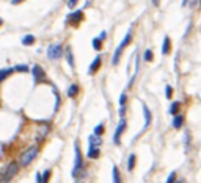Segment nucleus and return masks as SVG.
I'll return each instance as SVG.
<instances>
[{"label":"nucleus","instance_id":"f257e3e1","mask_svg":"<svg viewBox=\"0 0 201 183\" xmlns=\"http://www.w3.org/2000/svg\"><path fill=\"white\" fill-rule=\"evenodd\" d=\"M74 153H76V158H74V168H72V177L77 180L76 183H80L85 179L87 169H85V163H83V157H82L79 142L74 144Z\"/></svg>","mask_w":201,"mask_h":183},{"label":"nucleus","instance_id":"f03ea898","mask_svg":"<svg viewBox=\"0 0 201 183\" xmlns=\"http://www.w3.org/2000/svg\"><path fill=\"white\" fill-rule=\"evenodd\" d=\"M38 146H32V147H29L25 152H22V155H21V158H19V164L21 166H29L33 160L36 158V155H38Z\"/></svg>","mask_w":201,"mask_h":183},{"label":"nucleus","instance_id":"7ed1b4c3","mask_svg":"<svg viewBox=\"0 0 201 183\" xmlns=\"http://www.w3.org/2000/svg\"><path fill=\"white\" fill-rule=\"evenodd\" d=\"M126 125H127V121H126V118H120V122H118V125H116V130H115V133H113V138H112V141H113V144L115 146H120V139H121V135L124 133V130H126Z\"/></svg>","mask_w":201,"mask_h":183},{"label":"nucleus","instance_id":"20e7f679","mask_svg":"<svg viewBox=\"0 0 201 183\" xmlns=\"http://www.w3.org/2000/svg\"><path fill=\"white\" fill-rule=\"evenodd\" d=\"M19 168H21V164L18 161H11L8 166H7V169H5V174H3V182H10L13 177L19 172Z\"/></svg>","mask_w":201,"mask_h":183},{"label":"nucleus","instance_id":"39448f33","mask_svg":"<svg viewBox=\"0 0 201 183\" xmlns=\"http://www.w3.org/2000/svg\"><path fill=\"white\" fill-rule=\"evenodd\" d=\"M65 53V50H63V46L61 44H52V46H49V49H47V57H49V60H60L61 58V55Z\"/></svg>","mask_w":201,"mask_h":183},{"label":"nucleus","instance_id":"423d86ee","mask_svg":"<svg viewBox=\"0 0 201 183\" xmlns=\"http://www.w3.org/2000/svg\"><path fill=\"white\" fill-rule=\"evenodd\" d=\"M83 20V11L79 9V11H74V13H71L68 17H66V24H69L72 27H77Z\"/></svg>","mask_w":201,"mask_h":183},{"label":"nucleus","instance_id":"0eeeda50","mask_svg":"<svg viewBox=\"0 0 201 183\" xmlns=\"http://www.w3.org/2000/svg\"><path fill=\"white\" fill-rule=\"evenodd\" d=\"M32 75H33L35 83H41V81L46 80V72H44V69L41 68L40 64H35L32 68Z\"/></svg>","mask_w":201,"mask_h":183},{"label":"nucleus","instance_id":"6e6552de","mask_svg":"<svg viewBox=\"0 0 201 183\" xmlns=\"http://www.w3.org/2000/svg\"><path fill=\"white\" fill-rule=\"evenodd\" d=\"M100 64H102V57L98 55V57L93 60V63L90 64V68H88V75H94V74H96V72L100 69Z\"/></svg>","mask_w":201,"mask_h":183},{"label":"nucleus","instance_id":"1a4fd4ad","mask_svg":"<svg viewBox=\"0 0 201 183\" xmlns=\"http://www.w3.org/2000/svg\"><path fill=\"white\" fill-rule=\"evenodd\" d=\"M88 160H98L100 157V147H94V146H88V152H87Z\"/></svg>","mask_w":201,"mask_h":183},{"label":"nucleus","instance_id":"9d476101","mask_svg":"<svg viewBox=\"0 0 201 183\" xmlns=\"http://www.w3.org/2000/svg\"><path fill=\"white\" fill-rule=\"evenodd\" d=\"M142 107H143V114H145V125H143V130L142 131H145L151 125V111H149V108H148L146 103H143Z\"/></svg>","mask_w":201,"mask_h":183},{"label":"nucleus","instance_id":"9b49d317","mask_svg":"<svg viewBox=\"0 0 201 183\" xmlns=\"http://www.w3.org/2000/svg\"><path fill=\"white\" fill-rule=\"evenodd\" d=\"M88 146L100 147V146H102V138H100V136H96V135L93 133L91 136H88Z\"/></svg>","mask_w":201,"mask_h":183},{"label":"nucleus","instance_id":"f8f14e48","mask_svg":"<svg viewBox=\"0 0 201 183\" xmlns=\"http://www.w3.org/2000/svg\"><path fill=\"white\" fill-rule=\"evenodd\" d=\"M171 52V41L168 36L164 38V42H162V55H168Z\"/></svg>","mask_w":201,"mask_h":183},{"label":"nucleus","instance_id":"ddd939ff","mask_svg":"<svg viewBox=\"0 0 201 183\" xmlns=\"http://www.w3.org/2000/svg\"><path fill=\"white\" fill-rule=\"evenodd\" d=\"M184 122H186V118H184L182 114L173 116V127H175V129H181V127L184 125Z\"/></svg>","mask_w":201,"mask_h":183},{"label":"nucleus","instance_id":"4468645a","mask_svg":"<svg viewBox=\"0 0 201 183\" xmlns=\"http://www.w3.org/2000/svg\"><path fill=\"white\" fill-rule=\"evenodd\" d=\"M131 41H132V30H129L126 33V36H124V39L121 41V44L118 46V49H121V50H124V47H127L131 44Z\"/></svg>","mask_w":201,"mask_h":183},{"label":"nucleus","instance_id":"2eb2a0df","mask_svg":"<svg viewBox=\"0 0 201 183\" xmlns=\"http://www.w3.org/2000/svg\"><path fill=\"white\" fill-rule=\"evenodd\" d=\"M112 180H113V183H123L118 166H113V169H112Z\"/></svg>","mask_w":201,"mask_h":183},{"label":"nucleus","instance_id":"dca6fc26","mask_svg":"<svg viewBox=\"0 0 201 183\" xmlns=\"http://www.w3.org/2000/svg\"><path fill=\"white\" fill-rule=\"evenodd\" d=\"M179 110H181V102H173L171 105H170V108H168V113L171 114V116H176V114H179Z\"/></svg>","mask_w":201,"mask_h":183},{"label":"nucleus","instance_id":"f3484780","mask_svg":"<svg viewBox=\"0 0 201 183\" xmlns=\"http://www.w3.org/2000/svg\"><path fill=\"white\" fill-rule=\"evenodd\" d=\"M135 163H137V157H135V153H131L129 155V158H127V171H134V168H135Z\"/></svg>","mask_w":201,"mask_h":183},{"label":"nucleus","instance_id":"a211bd4d","mask_svg":"<svg viewBox=\"0 0 201 183\" xmlns=\"http://www.w3.org/2000/svg\"><path fill=\"white\" fill-rule=\"evenodd\" d=\"M66 94H68L69 99H74L77 94H79V86H77L76 83H74V85H71V86L68 88V92H66Z\"/></svg>","mask_w":201,"mask_h":183},{"label":"nucleus","instance_id":"6ab92c4d","mask_svg":"<svg viewBox=\"0 0 201 183\" xmlns=\"http://www.w3.org/2000/svg\"><path fill=\"white\" fill-rule=\"evenodd\" d=\"M65 55H66V60H68L69 66H71V68H74V57H72L71 47H66V49H65Z\"/></svg>","mask_w":201,"mask_h":183},{"label":"nucleus","instance_id":"aec40b11","mask_svg":"<svg viewBox=\"0 0 201 183\" xmlns=\"http://www.w3.org/2000/svg\"><path fill=\"white\" fill-rule=\"evenodd\" d=\"M14 72V68H8V69H0V81H3L8 75H11Z\"/></svg>","mask_w":201,"mask_h":183},{"label":"nucleus","instance_id":"412c9836","mask_svg":"<svg viewBox=\"0 0 201 183\" xmlns=\"http://www.w3.org/2000/svg\"><path fill=\"white\" fill-rule=\"evenodd\" d=\"M104 131H105V125H104V122H100V124H98L96 127H94V135H96V136H102V135H104Z\"/></svg>","mask_w":201,"mask_h":183},{"label":"nucleus","instance_id":"4be33fe9","mask_svg":"<svg viewBox=\"0 0 201 183\" xmlns=\"http://www.w3.org/2000/svg\"><path fill=\"white\" fill-rule=\"evenodd\" d=\"M184 146H186V152H189V149H190V133H189V130L184 131Z\"/></svg>","mask_w":201,"mask_h":183},{"label":"nucleus","instance_id":"5701e85b","mask_svg":"<svg viewBox=\"0 0 201 183\" xmlns=\"http://www.w3.org/2000/svg\"><path fill=\"white\" fill-rule=\"evenodd\" d=\"M22 44H24V46H32V44H35V36H33V35H27V36H24V39H22Z\"/></svg>","mask_w":201,"mask_h":183},{"label":"nucleus","instance_id":"b1692460","mask_svg":"<svg viewBox=\"0 0 201 183\" xmlns=\"http://www.w3.org/2000/svg\"><path fill=\"white\" fill-rule=\"evenodd\" d=\"M154 58V55H153V50L151 49H148V50H145V55H143V60L146 61V63H151Z\"/></svg>","mask_w":201,"mask_h":183},{"label":"nucleus","instance_id":"393cba45","mask_svg":"<svg viewBox=\"0 0 201 183\" xmlns=\"http://www.w3.org/2000/svg\"><path fill=\"white\" fill-rule=\"evenodd\" d=\"M91 46H93L94 50H100V49H102V41H100L99 38H94L93 42H91Z\"/></svg>","mask_w":201,"mask_h":183},{"label":"nucleus","instance_id":"a878e982","mask_svg":"<svg viewBox=\"0 0 201 183\" xmlns=\"http://www.w3.org/2000/svg\"><path fill=\"white\" fill-rule=\"evenodd\" d=\"M126 102H127V94L123 92L120 96V107H126Z\"/></svg>","mask_w":201,"mask_h":183},{"label":"nucleus","instance_id":"bb28decb","mask_svg":"<svg viewBox=\"0 0 201 183\" xmlns=\"http://www.w3.org/2000/svg\"><path fill=\"white\" fill-rule=\"evenodd\" d=\"M50 169H47V171H44V174H43V183H49V179H50Z\"/></svg>","mask_w":201,"mask_h":183},{"label":"nucleus","instance_id":"cd10ccee","mask_svg":"<svg viewBox=\"0 0 201 183\" xmlns=\"http://www.w3.org/2000/svg\"><path fill=\"white\" fill-rule=\"evenodd\" d=\"M176 182V171H173V172L168 175V179H167L165 183H175Z\"/></svg>","mask_w":201,"mask_h":183},{"label":"nucleus","instance_id":"c85d7f7f","mask_svg":"<svg viewBox=\"0 0 201 183\" xmlns=\"http://www.w3.org/2000/svg\"><path fill=\"white\" fill-rule=\"evenodd\" d=\"M171 96H173V88L171 86H167L165 88V97L167 99H171Z\"/></svg>","mask_w":201,"mask_h":183},{"label":"nucleus","instance_id":"c756f323","mask_svg":"<svg viewBox=\"0 0 201 183\" xmlns=\"http://www.w3.org/2000/svg\"><path fill=\"white\" fill-rule=\"evenodd\" d=\"M14 70H18V72H27V70H29V66H25V64H22V66H16Z\"/></svg>","mask_w":201,"mask_h":183},{"label":"nucleus","instance_id":"7c9ffc66","mask_svg":"<svg viewBox=\"0 0 201 183\" xmlns=\"http://www.w3.org/2000/svg\"><path fill=\"white\" fill-rule=\"evenodd\" d=\"M98 38H99V39H100V41H104V39H105V38H107V31H105V30H102V31H100V35H99Z\"/></svg>","mask_w":201,"mask_h":183},{"label":"nucleus","instance_id":"2f4dec72","mask_svg":"<svg viewBox=\"0 0 201 183\" xmlns=\"http://www.w3.org/2000/svg\"><path fill=\"white\" fill-rule=\"evenodd\" d=\"M77 2H79V0H69V2H68V7H69V8H74Z\"/></svg>","mask_w":201,"mask_h":183},{"label":"nucleus","instance_id":"473e14b6","mask_svg":"<svg viewBox=\"0 0 201 183\" xmlns=\"http://www.w3.org/2000/svg\"><path fill=\"white\" fill-rule=\"evenodd\" d=\"M36 183H43V174H36Z\"/></svg>","mask_w":201,"mask_h":183},{"label":"nucleus","instance_id":"72a5a7b5","mask_svg":"<svg viewBox=\"0 0 201 183\" xmlns=\"http://www.w3.org/2000/svg\"><path fill=\"white\" fill-rule=\"evenodd\" d=\"M124 111H126V107H120V118H124Z\"/></svg>","mask_w":201,"mask_h":183},{"label":"nucleus","instance_id":"f704fd0d","mask_svg":"<svg viewBox=\"0 0 201 183\" xmlns=\"http://www.w3.org/2000/svg\"><path fill=\"white\" fill-rule=\"evenodd\" d=\"M159 3H160V0H153V5H154V7H159Z\"/></svg>","mask_w":201,"mask_h":183},{"label":"nucleus","instance_id":"c9c22d12","mask_svg":"<svg viewBox=\"0 0 201 183\" xmlns=\"http://www.w3.org/2000/svg\"><path fill=\"white\" fill-rule=\"evenodd\" d=\"M22 2V0H11V3H13V5H18V3H21Z\"/></svg>","mask_w":201,"mask_h":183},{"label":"nucleus","instance_id":"e433bc0d","mask_svg":"<svg viewBox=\"0 0 201 183\" xmlns=\"http://www.w3.org/2000/svg\"><path fill=\"white\" fill-rule=\"evenodd\" d=\"M91 3V0H87V3H85V7H88V5Z\"/></svg>","mask_w":201,"mask_h":183},{"label":"nucleus","instance_id":"4c0bfd02","mask_svg":"<svg viewBox=\"0 0 201 183\" xmlns=\"http://www.w3.org/2000/svg\"><path fill=\"white\" fill-rule=\"evenodd\" d=\"M175 183H184V180H176Z\"/></svg>","mask_w":201,"mask_h":183},{"label":"nucleus","instance_id":"58836bf2","mask_svg":"<svg viewBox=\"0 0 201 183\" xmlns=\"http://www.w3.org/2000/svg\"><path fill=\"white\" fill-rule=\"evenodd\" d=\"M3 24V20H2V17H0V25H2Z\"/></svg>","mask_w":201,"mask_h":183},{"label":"nucleus","instance_id":"ea45409f","mask_svg":"<svg viewBox=\"0 0 201 183\" xmlns=\"http://www.w3.org/2000/svg\"><path fill=\"white\" fill-rule=\"evenodd\" d=\"M200 9H201V0H200Z\"/></svg>","mask_w":201,"mask_h":183}]
</instances>
